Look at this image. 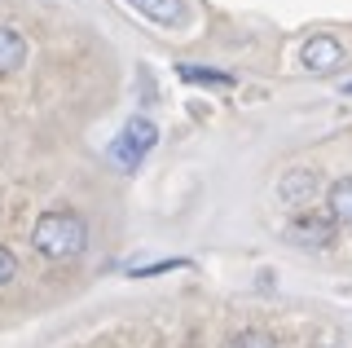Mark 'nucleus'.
Here are the masks:
<instances>
[{
	"label": "nucleus",
	"instance_id": "f257e3e1",
	"mask_svg": "<svg viewBox=\"0 0 352 348\" xmlns=\"http://www.w3.org/2000/svg\"><path fill=\"white\" fill-rule=\"evenodd\" d=\"M31 238H36V252L49 256V260H75L88 247V225L80 212H44L36 221V230H31Z\"/></svg>",
	"mask_w": 352,
	"mask_h": 348
},
{
	"label": "nucleus",
	"instance_id": "f03ea898",
	"mask_svg": "<svg viewBox=\"0 0 352 348\" xmlns=\"http://www.w3.org/2000/svg\"><path fill=\"white\" fill-rule=\"evenodd\" d=\"M154 141H159V128H154L150 119H141V115H137V119H128V124H124V133L110 141L106 155H110V163H115V168L132 172V168H137V163L154 150Z\"/></svg>",
	"mask_w": 352,
	"mask_h": 348
},
{
	"label": "nucleus",
	"instance_id": "7ed1b4c3",
	"mask_svg": "<svg viewBox=\"0 0 352 348\" xmlns=\"http://www.w3.org/2000/svg\"><path fill=\"white\" fill-rule=\"evenodd\" d=\"M317 194H322V181H317L313 168H291L278 181V199L286 203V208H308Z\"/></svg>",
	"mask_w": 352,
	"mask_h": 348
},
{
	"label": "nucleus",
	"instance_id": "20e7f679",
	"mask_svg": "<svg viewBox=\"0 0 352 348\" xmlns=\"http://www.w3.org/2000/svg\"><path fill=\"white\" fill-rule=\"evenodd\" d=\"M300 62H304V71H330L344 62V45L335 36H308L300 45Z\"/></svg>",
	"mask_w": 352,
	"mask_h": 348
},
{
	"label": "nucleus",
	"instance_id": "39448f33",
	"mask_svg": "<svg viewBox=\"0 0 352 348\" xmlns=\"http://www.w3.org/2000/svg\"><path fill=\"white\" fill-rule=\"evenodd\" d=\"M286 238H291L295 247H326L330 238H335V221H330V216H300V221L291 225V230H286Z\"/></svg>",
	"mask_w": 352,
	"mask_h": 348
},
{
	"label": "nucleus",
	"instance_id": "423d86ee",
	"mask_svg": "<svg viewBox=\"0 0 352 348\" xmlns=\"http://www.w3.org/2000/svg\"><path fill=\"white\" fill-rule=\"evenodd\" d=\"M128 5L137 9L141 18H150V23H168V27L190 23V5H185V0H128Z\"/></svg>",
	"mask_w": 352,
	"mask_h": 348
},
{
	"label": "nucleus",
	"instance_id": "0eeeda50",
	"mask_svg": "<svg viewBox=\"0 0 352 348\" xmlns=\"http://www.w3.org/2000/svg\"><path fill=\"white\" fill-rule=\"evenodd\" d=\"M22 62H27V40L18 31L0 27V75H14Z\"/></svg>",
	"mask_w": 352,
	"mask_h": 348
},
{
	"label": "nucleus",
	"instance_id": "6e6552de",
	"mask_svg": "<svg viewBox=\"0 0 352 348\" xmlns=\"http://www.w3.org/2000/svg\"><path fill=\"white\" fill-rule=\"evenodd\" d=\"M326 203H330V221H352V177L335 181V186L326 190Z\"/></svg>",
	"mask_w": 352,
	"mask_h": 348
},
{
	"label": "nucleus",
	"instance_id": "1a4fd4ad",
	"mask_svg": "<svg viewBox=\"0 0 352 348\" xmlns=\"http://www.w3.org/2000/svg\"><path fill=\"white\" fill-rule=\"evenodd\" d=\"M181 80L185 84H216V89H229V84H234V75L207 71V67H181Z\"/></svg>",
	"mask_w": 352,
	"mask_h": 348
},
{
	"label": "nucleus",
	"instance_id": "9d476101",
	"mask_svg": "<svg viewBox=\"0 0 352 348\" xmlns=\"http://www.w3.org/2000/svg\"><path fill=\"white\" fill-rule=\"evenodd\" d=\"M229 348H278L273 344V335H264V331H242L229 340Z\"/></svg>",
	"mask_w": 352,
	"mask_h": 348
},
{
	"label": "nucleus",
	"instance_id": "9b49d317",
	"mask_svg": "<svg viewBox=\"0 0 352 348\" xmlns=\"http://www.w3.org/2000/svg\"><path fill=\"white\" fill-rule=\"evenodd\" d=\"M18 274V260H14V252H9V247H0V287H5L9 278Z\"/></svg>",
	"mask_w": 352,
	"mask_h": 348
},
{
	"label": "nucleus",
	"instance_id": "f8f14e48",
	"mask_svg": "<svg viewBox=\"0 0 352 348\" xmlns=\"http://www.w3.org/2000/svg\"><path fill=\"white\" fill-rule=\"evenodd\" d=\"M344 93H348V97H352V84H344Z\"/></svg>",
	"mask_w": 352,
	"mask_h": 348
},
{
	"label": "nucleus",
	"instance_id": "ddd939ff",
	"mask_svg": "<svg viewBox=\"0 0 352 348\" xmlns=\"http://www.w3.org/2000/svg\"><path fill=\"white\" fill-rule=\"evenodd\" d=\"M322 348H335V344H322Z\"/></svg>",
	"mask_w": 352,
	"mask_h": 348
}]
</instances>
